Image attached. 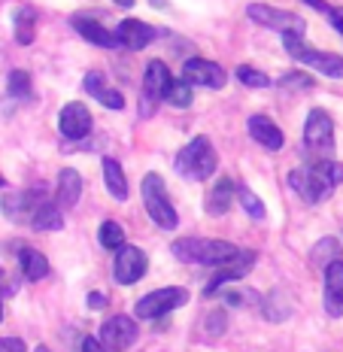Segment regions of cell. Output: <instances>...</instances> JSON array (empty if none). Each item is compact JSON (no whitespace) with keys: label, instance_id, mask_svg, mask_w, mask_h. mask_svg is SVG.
I'll return each mask as SVG.
<instances>
[{"label":"cell","instance_id":"34","mask_svg":"<svg viewBox=\"0 0 343 352\" xmlns=\"http://www.w3.org/2000/svg\"><path fill=\"white\" fill-rule=\"evenodd\" d=\"M107 307V295L104 292H91L89 295V310H104Z\"/></svg>","mask_w":343,"mask_h":352},{"label":"cell","instance_id":"8","mask_svg":"<svg viewBox=\"0 0 343 352\" xmlns=\"http://www.w3.org/2000/svg\"><path fill=\"white\" fill-rule=\"evenodd\" d=\"M140 331H137V322L128 319V316H113L109 322L100 325V334H98V343L104 346L107 352H122L128 346H134Z\"/></svg>","mask_w":343,"mask_h":352},{"label":"cell","instance_id":"32","mask_svg":"<svg viewBox=\"0 0 343 352\" xmlns=\"http://www.w3.org/2000/svg\"><path fill=\"white\" fill-rule=\"evenodd\" d=\"M283 88H301V91H310L313 79L307 76V73H286V76H283Z\"/></svg>","mask_w":343,"mask_h":352},{"label":"cell","instance_id":"43","mask_svg":"<svg viewBox=\"0 0 343 352\" xmlns=\"http://www.w3.org/2000/svg\"><path fill=\"white\" fill-rule=\"evenodd\" d=\"M0 186H3V176H0Z\"/></svg>","mask_w":343,"mask_h":352},{"label":"cell","instance_id":"23","mask_svg":"<svg viewBox=\"0 0 343 352\" xmlns=\"http://www.w3.org/2000/svg\"><path fill=\"white\" fill-rule=\"evenodd\" d=\"M104 182H107L109 195H113L115 201H125V197H128L125 170H122V164L115 158H104Z\"/></svg>","mask_w":343,"mask_h":352},{"label":"cell","instance_id":"14","mask_svg":"<svg viewBox=\"0 0 343 352\" xmlns=\"http://www.w3.org/2000/svg\"><path fill=\"white\" fill-rule=\"evenodd\" d=\"M58 128L67 140H82L91 134V113L82 104H67L58 116Z\"/></svg>","mask_w":343,"mask_h":352},{"label":"cell","instance_id":"7","mask_svg":"<svg viewBox=\"0 0 343 352\" xmlns=\"http://www.w3.org/2000/svg\"><path fill=\"white\" fill-rule=\"evenodd\" d=\"M182 304H188L186 289H158V292H152V295H143L140 300H137L134 313L140 319H162Z\"/></svg>","mask_w":343,"mask_h":352},{"label":"cell","instance_id":"21","mask_svg":"<svg viewBox=\"0 0 343 352\" xmlns=\"http://www.w3.org/2000/svg\"><path fill=\"white\" fill-rule=\"evenodd\" d=\"M31 228L34 231H61L64 228V212L55 204H40L31 212Z\"/></svg>","mask_w":343,"mask_h":352},{"label":"cell","instance_id":"28","mask_svg":"<svg viewBox=\"0 0 343 352\" xmlns=\"http://www.w3.org/2000/svg\"><path fill=\"white\" fill-rule=\"evenodd\" d=\"M6 91H10V98H31V73L25 70H12L10 79H6Z\"/></svg>","mask_w":343,"mask_h":352},{"label":"cell","instance_id":"36","mask_svg":"<svg viewBox=\"0 0 343 352\" xmlns=\"http://www.w3.org/2000/svg\"><path fill=\"white\" fill-rule=\"evenodd\" d=\"M82 352H107V349L98 343V337H85V340H82Z\"/></svg>","mask_w":343,"mask_h":352},{"label":"cell","instance_id":"9","mask_svg":"<svg viewBox=\"0 0 343 352\" xmlns=\"http://www.w3.org/2000/svg\"><path fill=\"white\" fill-rule=\"evenodd\" d=\"M246 16H250L255 25L271 28V31H280V34H286V31H301L304 34V28H307L301 16H295V12H286V10H274V6H265V3L246 6Z\"/></svg>","mask_w":343,"mask_h":352},{"label":"cell","instance_id":"26","mask_svg":"<svg viewBox=\"0 0 343 352\" xmlns=\"http://www.w3.org/2000/svg\"><path fill=\"white\" fill-rule=\"evenodd\" d=\"M334 258H340V243L338 237H325L319 240L316 246H313V264H319V267H325V264H331Z\"/></svg>","mask_w":343,"mask_h":352},{"label":"cell","instance_id":"30","mask_svg":"<svg viewBox=\"0 0 343 352\" xmlns=\"http://www.w3.org/2000/svg\"><path fill=\"white\" fill-rule=\"evenodd\" d=\"M237 201H240V207L246 210V216H252V219H265L267 216V210H265V204H261V197L250 192V188H240L237 192Z\"/></svg>","mask_w":343,"mask_h":352},{"label":"cell","instance_id":"17","mask_svg":"<svg viewBox=\"0 0 343 352\" xmlns=\"http://www.w3.org/2000/svg\"><path fill=\"white\" fill-rule=\"evenodd\" d=\"M82 85H85V91H89L94 100H100L107 109H122V107H125V98H122V91H115L113 85H107V79L100 76V73H89Z\"/></svg>","mask_w":343,"mask_h":352},{"label":"cell","instance_id":"4","mask_svg":"<svg viewBox=\"0 0 343 352\" xmlns=\"http://www.w3.org/2000/svg\"><path fill=\"white\" fill-rule=\"evenodd\" d=\"M140 192H143V207H146V212H149L152 222H155L158 228H164V231L177 228L179 216H177V210H173L170 197H167V186H164L162 176H158V173H146Z\"/></svg>","mask_w":343,"mask_h":352},{"label":"cell","instance_id":"20","mask_svg":"<svg viewBox=\"0 0 343 352\" xmlns=\"http://www.w3.org/2000/svg\"><path fill=\"white\" fill-rule=\"evenodd\" d=\"M231 201H234V182H231L228 176H222L207 192V212L210 216H225V212L231 210Z\"/></svg>","mask_w":343,"mask_h":352},{"label":"cell","instance_id":"41","mask_svg":"<svg viewBox=\"0 0 343 352\" xmlns=\"http://www.w3.org/2000/svg\"><path fill=\"white\" fill-rule=\"evenodd\" d=\"M0 319H3V300H0Z\"/></svg>","mask_w":343,"mask_h":352},{"label":"cell","instance_id":"27","mask_svg":"<svg viewBox=\"0 0 343 352\" xmlns=\"http://www.w3.org/2000/svg\"><path fill=\"white\" fill-rule=\"evenodd\" d=\"M98 237H100V246H104V249H119V246H125V231H122V225L113 222V219H107V222L100 225Z\"/></svg>","mask_w":343,"mask_h":352},{"label":"cell","instance_id":"24","mask_svg":"<svg viewBox=\"0 0 343 352\" xmlns=\"http://www.w3.org/2000/svg\"><path fill=\"white\" fill-rule=\"evenodd\" d=\"M12 28H16V43L19 46H31L34 36H36V12L31 10V6H21V10L16 12Z\"/></svg>","mask_w":343,"mask_h":352},{"label":"cell","instance_id":"15","mask_svg":"<svg viewBox=\"0 0 343 352\" xmlns=\"http://www.w3.org/2000/svg\"><path fill=\"white\" fill-rule=\"evenodd\" d=\"M246 128H250V137L255 143H261L265 149H271V152H276V149H283V131L276 128V122L271 119V116H261V113H255V116H250V122H246Z\"/></svg>","mask_w":343,"mask_h":352},{"label":"cell","instance_id":"22","mask_svg":"<svg viewBox=\"0 0 343 352\" xmlns=\"http://www.w3.org/2000/svg\"><path fill=\"white\" fill-rule=\"evenodd\" d=\"M19 261H21V274H25V280L31 283H40L43 276L49 274V258L43 252H36V249H21L19 252Z\"/></svg>","mask_w":343,"mask_h":352},{"label":"cell","instance_id":"38","mask_svg":"<svg viewBox=\"0 0 343 352\" xmlns=\"http://www.w3.org/2000/svg\"><path fill=\"white\" fill-rule=\"evenodd\" d=\"M307 3L313 6V10H319V12H328V10H331V6H328L325 0H307Z\"/></svg>","mask_w":343,"mask_h":352},{"label":"cell","instance_id":"40","mask_svg":"<svg viewBox=\"0 0 343 352\" xmlns=\"http://www.w3.org/2000/svg\"><path fill=\"white\" fill-rule=\"evenodd\" d=\"M119 6H134V0H115Z\"/></svg>","mask_w":343,"mask_h":352},{"label":"cell","instance_id":"16","mask_svg":"<svg viewBox=\"0 0 343 352\" xmlns=\"http://www.w3.org/2000/svg\"><path fill=\"white\" fill-rule=\"evenodd\" d=\"M167 79H170L167 64L164 61H149V67H146V73H143V104H149V113H152V104L162 100Z\"/></svg>","mask_w":343,"mask_h":352},{"label":"cell","instance_id":"10","mask_svg":"<svg viewBox=\"0 0 343 352\" xmlns=\"http://www.w3.org/2000/svg\"><path fill=\"white\" fill-rule=\"evenodd\" d=\"M115 283L122 285H134L143 280V274L149 270V258L140 246H119V255H115Z\"/></svg>","mask_w":343,"mask_h":352},{"label":"cell","instance_id":"42","mask_svg":"<svg viewBox=\"0 0 343 352\" xmlns=\"http://www.w3.org/2000/svg\"><path fill=\"white\" fill-rule=\"evenodd\" d=\"M36 352H49V349L46 346H36Z\"/></svg>","mask_w":343,"mask_h":352},{"label":"cell","instance_id":"13","mask_svg":"<svg viewBox=\"0 0 343 352\" xmlns=\"http://www.w3.org/2000/svg\"><path fill=\"white\" fill-rule=\"evenodd\" d=\"M325 313L334 319L343 316V258L325 264Z\"/></svg>","mask_w":343,"mask_h":352},{"label":"cell","instance_id":"1","mask_svg":"<svg viewBox=\"0 0 343 352\" xmlns=\"http://www.w3.org/2000/svg\"><path fill=\"white\" fill-rule=\"evenodd\" d=\"M170 252L186 264H203V267L216 270H231L237 276H246V270L252 267L255 255L240 249L228 240H210V237H182L170 246Z\"/></svg>","mask_w":343,"mask_h":352},{"label":"cell","instance_id":"2","mask_svg":"<svg viewBox=\"0 0 343 352\" xmlns=\"http://www.w3.org/2000/svg\"><path fill=\"white\" fill-rule=\"evenodd\" d=\"M216 161L219 158H216L213 143H210L207 137H195V140L177 155L173 167H177V173L186 176V179L203 182V179H210V176L216 173Z\"/></svg>","mask_w":343,"mask_h":352},{"label":"cell","instance_id":"12","mask_svg":"<svg viewBox=\"0 0 343 352\" xmlns=\"http://www.w3.org/2000/svg\"><path fill=\"white\" fill-rule=\"evenodd\" d=\"M113 36H115V46L119 49L140 52V49H146L152 40H155V28H149L140 19H125V21H119V28L113 31Z\"/></svg>","mask_w":343,"mask_h":352},{"label":"cell","instance_id":"19","mask_svg":"<svg viewBox=\"0 0 343 352\" xmlns=\"http://www.w3.org/2000/svg\"><path fill=\"white\" fill-rule=\"evenodd\" d=\"M70 21H73V28H76V31L85 36V40L94 43V46L115 49V36H113V31H107V28L100 25L98 19H89V16H73Z\"/></svg>","mask_w":343,"mask_h":352},{"label":"cell","instance_id":"29","mask_svg":"<svg viewBox=\"0 0 343 352\" xmlns=\"http://www.w3.org/2000/svg\"><path fill=\"white\" fill-rule=\"evenodd\" d=\"M289 310H291V307H289V300L283 298V292H274V295L265 298V316L271 322H283L289 316Z\"/></svg>","mask_w":343,"mask_h":352},{"label":"cell","instance_id":"37","mask_svg":"<svg viewBox=\"0 0 343 352\" xmlns=\"http://www.w3.org/2000/svg\"><path fill=\"white\" fill-rule=\"evenodd\" d=\"M325 16L331 19V25H334V28H338V31L343 34V12H340V10H328Z\"/></svg>","mask_w":343,"mask_h":352},{"label":"cell","instance_id":"35","mask_svg":"<svg viewBox=\"0 0 343 352\" xmlns=\"http://www.w3.org/2000/svg\"><path fill=\"white\" fill-rule=\"evenodd\" d=\"M219 331H225V313H213L210 316V334H219Z\"/></svg>","mask_w":343,"mask_h":352},{"label":"cell","instance_id":"5","mask_svg":"<svg viewBox=\"0 0 343 352\" xmlns=\"http://www.w3.org/2000/svg\"><path fill=\"white\" fill-rule=\"evenodd\" d=\"M289 186L295 188L298 195L304 197L307 204H322L328 195H331V182H328V176L322 173V167H319V161H313L307 167H298V170L289 173Z\"/></svg>","mask_w":343,"mask_h":352},{"label":"cell","instance_id":"11","mask_svg":"<svg viewBox=\"0 0 343 352\" xmlns=\"http://www.w3.org/2000/svg\"><path fill=\"white\" fill-rule=\"evenodd\" d=\"M182 79L188 85H201V88H225V82H228L225 70L216 61H207V58H188L186 67H182Z\"/></svg>","mask_w":343,"mask_h":352},{"label":"cell","instance_id":"18","mask_svg":"<svg viewBox=\"0 0 343 352\" xmlns=\"http://www.w3.org/2000/svg\"><path fill=\"white\" fill-rule=\"evenodd\" d=\"M79 195H82V176L73 170V167H64L58 173V188H55L58 207H76Z\"/></svg>","mask_w":343,"mask_h":352},{"label":"cell","instance_id":"33","mask_svg":"<svg viewBox=\"0 0 343 352\" xmlns=\"http://www.w3.org/2000/svg\"><path fill=\"white\" fill-rule=\"evenodd\" d=\"M0 352H25V343L19 337H0Z\"/></svg>","mask_w":343,"mask_h":352},{"label":"cell","instance_id":"25","mask_svg":"<svg viewBox=\"0 0 343 352\" xmlns=\"http://www.w3.org/2000/svg\"><path fill=\"white\" fill-rule=\"evenodd\" d=\"M162 100H167L170 107H177V109H186V107H192V85L186 82V79H167V85H164V94H162Z\"/></svg>","mask_w":343,"mask_h":352},{"label":"cell","instance_id":"6","mask_svg":"<svg viewBox=\"0 0 343 352\" xmlns=\"http://www.w3.org/2000/svg\"><path fill=\"white\" fill-rule=\"evenodd\" d=\"M304 143L319 158H328L334 152V122L325 109H310L304 122Z\"/></svg>","mask_w":343,"mask_h":352},{"label":"cell","instance_id":"39","mask_svg":"<svg viewBox=\"0 0 343 352\" xmlns=\"http://www.w3.org/2000/svg\"><path fill=\"white\" fill-rule=\"evenodd\" d=\"M3 285H6V270L0 267V289H3Z\"/></svg>","mask_w":343,"mask_h":352},{"label":"cell","instance_id":"31","mask_svg":"<svg viewBox=\"0 0 343 352\" xmlns=\"http://www.w3.org/2000/svg\"><path fill=\"white\" fill-rule=\"evenodd\" d=\"M237 79L243 82L246 88H271V76L255 67H246V64H240L237 67Z\"/></svg>","mask_w":343,"mask_h":352},{"label":"cell","instance_id":"3","mask_svg":"<svg viewBox=\"0 0 343 352\" xmlns=\"http://www.w3.org/2000/svg\"><path fill=\"white\" fill-rule=\"evenodd\" d=\"M283 46H286V52L295 58V61L310 64L313 70L325 73V76H331V79H343V55L316 52V49H310L307 43H304L301 31H286L283 34Z\"/></svg>","mask_w":343,"mask_h":352}]
</instances>
